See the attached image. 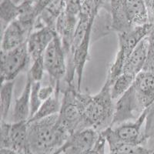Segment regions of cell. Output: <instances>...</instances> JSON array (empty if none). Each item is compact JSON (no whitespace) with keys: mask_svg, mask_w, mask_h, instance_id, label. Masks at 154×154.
Listing matches in <instances>:
<instances>
[{"mask_svg":"<svg viewBox=\"0 0 154 154\" xmlns=\"http://www.w3.org/2000/svg\"><path fill=\"white\" fill-rule=\"evenodd\" d=\"M70 136L59 123V114L28 123L29 146L32 154H58Z\"/></svg>","mask_w":154,"mask_h":154,"instance_id":"1","label":"cell"},{"mask_svg":"<svg viewBox=\"0 0 154 154\" xmlns=\"http://www.w3.org/2000/svg\"><path fill=\"white\" fill-rule=\"evenodd\" d=\"M110 87V82L106 79L97 94L91 96L79 93L82 103V130L93 128L101 133L111 126L116 103L111 96Z\"/></svg>","mask_w":154,"mask_h":154,"instance_id":"2","label":"cell"},{"mask_svg":"<svg viewBox=\"0 0 154 154\" xmlns=\"http://www.w3.org/2000/svg\"><path fill=\"white\" fill-rule=\"evenodd\" d=\"M149 108L145 109L136 120L121 123L114 128L109 126L100 133L106 140L109 151L123 144L144 146L147 140L145 136L146 126H143L146 125Z\"/></svg>","mask_w":154,"mask_h":154,"instance_id":"3","label":"cell"},{"mask_svg":"<svg viewBox=\"0 0 154 154\" xmlns=\"http://www.w3.org/2000/svg\"><path fill=\"white\" fill-rule=\"evenodd\" d=\"M152 29V23H148L141 26H136L128 31L119 32L118 34L119 43V51L113 63L111 66L107 77V80L110 82L111 85L122 73L123 67L128 57L133 53L140 41L149 35Z\"/></svg>","mask_w":154,"mask_h":154,"instance_id":"4","label":"cell"},{"mask_svg":"<svg viewBox=\"0 0 154 154\" xmlns=\"http://www.w3.org/2000/svg\"><path fill=\"white\" fill-rule=\"evenodd\" d=\"M59 123L70 135L83 130L82 129V103L79 92L72 89H67L62 101Z\"/></svg>","mask_w":154,"mask_h":154,"instance_id":"5","label":"cell"},{"mask_svg":"<svg viewBox=\"0 0 154 154\" xmlns=\"http://www.w3.org/2000/svg\"><path fill=\"white\" fill-rule=\"evenodd\" d=\"M29 58L27 41L10 51H1L2 82L14 80L18 74L26 66Z\"/></svg>","mask_w":154,"mask_h":154,"instance_id":"6","label":"cell"},{"mask_svg":"<svg viewBox=\"0 0 154 154\" xmlns=\"http://www.w3.org/2000/svg\"><path fill=\"white\" fill-rule=\"evenodd\" d=\"M43 61L45 71L48 72L51 80L59 85L66 72V66L61 40L57 34L44 52Z\"/></svg>","mask_w":154,"mask_h":154,"instance_id":"7","label":"cell"},{"mask_svg":"<svg viewBox=\"0 0 154 154\" xmlns=\"http://www.w3.org/2000/svg\"><path fill=\"white\" fill-rule=\"evenodd\" d=\"M143 111L131 86L116 102L115 112L110 127L129 121L136 120Z\"/></svg>","mask_w":154,"mask_h":154,"instance_id":"8","label":"cell"},{"mask_svg":"<svg viewBox=\"0 0 154 154\" xmlns=\"http://www.w3.org/2000/svg\"><path fill=\"white\" fill-rule=\"evenodd\" d=\"M100 133L93 128H88L71 135L58 154H85L92 149Z\"/></svg>","mask_w":154,"mask_h":154,"instance_id":"9","label":"cell"},{"mask_svg":"<svg viewBox=\"0 0 154 154\" xmlns=\"http://www.w3.org/2000/svg\"><path fill=\"white\" fill-rule=\"evenodd\" d=\"M140 106L144 110L154 104V72L143 70L132 85Z\"/></svg>","mask_w":154,"mask_h":154,"instance_id":"10","label":"cell"},{"mask_svg":"<svg viewBox=\"0 0 154 154\" xmlns=\"http://www.w3.org/2000/svg\"><path fill=\"white\" fill-rule=\"evenodd\" d=\"M149 47V35L140 41L125 62L122 72L136 77L143 71L146 63Z\"/></svg>","mask_w":154,"mask_h":154,"instance_id":"11","label":"cell"},{"mask_svg":"<svg viewBox=\"0 0 154 154\" xmlns=\"http://www.w3.org/2000/svg\"><path fill=\"white\" fill-rule=\"evenodd\" d=\"M123 9L130 26H141L150 23L146 0H123Z\"/></svg>","mask_w":154,"mask_h":154,"instance_id":"12","label":"cell"},{"mask_svg":"<svg viewBox=\"0 0 154 154\" xmlns=\"http://www.w3.org/2000/svg\"><path fill=\"white\" fill-rule=\"evenodd\" d=\"M56 34L50 29H43L30 35L27 40V46L30 58L32 61L43 55Z\"/></svg>","mask_w":154,"mask_h":154,"instance_id":"13","label":"cell"},{"mask_svg":"<svg viewBox=\"0 0 154 154\" xmlns=\"http://www.w3.org/2000/svg\"><path fill=\"white\" fill-rule=\"evenodd\" d=\"M25 27L18 21H12L5 28L2 34L1 51L7 52L21 46L26 42Z\"/></svg>","mask_w":154,"mask_h":154,"instance_id":"14","label":"cell"},{"mask_svg":"<svg viewBox=\"0 0 154 154\" xmlns=\"http://www.w3.org/2000/svg\"><path fill=\"white\" fill-rule=\"evenodd\" d=\"M32 80L27 74L26 83L20 96L15 101L13 109V123L28 121L30 116V94Z\"/></svg>","mask_w":154,"mask_h":154,"instance_id":"15","label":"cell"},{"mask_svg":"<svg viewBox=\"0 0 154 154\" xmlns=\"http://www.w3.org/2000/svg\"><path fill=\"white\" fill-rule=\"evenodd\" d=\"M61 106L62 102H60V100L59 86H56L54 94L42 103L36 113L27 122L30 123V122H33V121L40 120V119H45V118L49 117L51 116L59 114L60 109H61Z\"/></svg>","mask_w":154,"mask_h":154,"instance_id":"16","label":"cell"},{"mask_svg":"<svg viewBox=\"0 0 154 154\" xmlns=\"http://www.w3.org/2000/svg\"><path fill=\"white\" fill-rule=\"evenodd\" d=\"M15 86L14 80L5 81L2 82L0 91V108H1V121L7 119L12 106V96Z\"/></svg>","mask_w":154,"mask_h":154,"instance_id":"17","label":"cell"},{"mask_svg":"<svg viewBox=\"0 0 154 154\" xmlns=\"http://www.w3.org/2000/svg\"><path fill=\"white\" fill-rule=\"evenodd\" d=\"M135 77L126 73H122L112 82L110 93L112 100H117L130 89L134 82Z\"/></svg>","mask_w":154,"mask_h":154,"instance_id":"18","label":"cell"},{"mask_svg":"<svg viewBox=\"0 0 154 154\" xmlns=\"http://www.w3.org/2000/svg\"><path fill=\"white\" fill-rule=\"evenodd\" d=\"M108 154H154V150L147 149L143 145L123 144Z\"/></svg>","mask_w":154,"mask_h":154,"instance_id":"19","label":"cell"},{"mask_svg":"<svg viewBox=\"0 0 154 154\" xmlns=\"http://www.w3.org/2000/svg\"><path fill=\"white\" fill-rule=\"evenodd\" d=\"M41 87L40 82H32V89H31V94H30V116L29 119H31L38 109L40 108L41 105L43 102L41 100L38 94V91Z\"/></svg>","mask_w":154,"mask_h":154,"instance_id":"20","label":"cell"},{"mask_svg":"<svg viewBox=\"0 0 154 154\" xmlns=\"http://www.w3.org/2000/svg\"><path fill=\"white\" fill-rule=\"evenodd\" d=\"M45 67H44L43 55L36 60L32 61V64L28 72V75L31 78L32 82H40L43 76Z\"/></svg>","mask_w":154,"mask_h":154,"instance_id":"21","label":"cell"},{"mask_svg":"<svg viewBox=\"0 0 154 154\" xmlns=\"http://www.w3.org/2000/svg\"><path fill=\"white\" fill-rule=\"evenodd\" d=\"M11 123L1 121V149H10Z\"/></svg>","mask_w":154,"mask_h":154,"instance_id":"22","label":"cell"},{"mask_svg":"<svg viewBox=\"0 0 154 154\" xmlns=\"http://www.w3.org/2000/svg\"><path fill=\"white\" fill-rule=\"evenodd\" d=\"M106 140L100 133L98 140L96 142L95 145L93 146V148L89 149V151H87L85 154H106Z\"/></svg>","mask_w":154,"mask_h":154,"instance_id":"23","label":"cell"},{"mask_svg":"<svg viewBox=\"0 0 154 154\" xmlns=\"http://www.w3.org/2000/svg\"><path fill=\"white\" fill-rule=\"evenodd\" d=\"M56 89H54L53 86L52 85H49V86H41L39 91H38V94H39V97H40L41 100L44 102L45 100H48L49 97L53 96L54 94Z\"/></svg>","mask_w":154,"mask_h":154,"instance_id":"24","label":"cell"}]
</instances>
